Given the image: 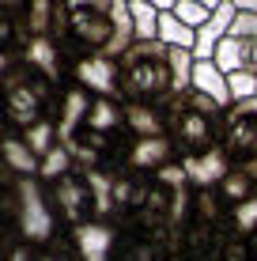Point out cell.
I'll return each instance as SVG.
<instances>
[{
	"instance_id": "cell-1",
	"label": "cell",
	"mask_w": 257,
	"mask_h": 261,
	"mask_svg": "<svg viewBox=\"0 0 257 261\" xmlns=\"http://www.w3.org/2000/svg\"><path fill=\"white\" fill-rule=\"evenodd\" d=\"M68 4V38L83 53L121 57L136 42L129 0H65Z\"/></svg>"
},
{
	"instance_id": "cell-2",
	"label": "cell",
	"mask_w": 257,
	"mask_h": 261,
	"mask_svg": "<svg viewBox=\"0 0 257 261\" xmlns=\"http://www.w3.org/2000/svg\"><path fill=\"white\" fill-rule=\"evenodd\" d=\"M121 68V102H155L166 106L174 95V68H170V46L166 42H132L118 57Z\"/></svg>"
},
{
	"instance_id": "cell-3",
	"label": "cell",
	"mask_w": 257,
	"mask_h": 261,
	"mask_svg": "<svg viewBox=\"0 0 257 261\" xmlns=\"http://www.w3.org/2000/svg\"><path fill=\"white\" fill-rule=\"evenodd\" d=\"M57 110H61V91L53 80H46L42 72H34L23 61L4 68V114L15 133H23L26 125L42 118L57 121Z\"/></svg>"
},
{
	"instance_id": "cell-4",
	"label": "cell",
	"mask_w": 257,
	"mask_h": 261,
	"mask_svg": "<svg viewBox=\"0 0 257 261\" xmlns=\"http://www.w3.org/2000/svg\"><path fill=\"white\" fill-rule=\"evenodd\" d=\"M42 186L38 174H19V182H15V190H19V231L26 242H34V246H46V242H53V235H57V220H53V204Z\"/></svg>"
},
{
	"instance_id": "cell-5",
	"label": "cell",
	"mask_w": 257,
	"mask_h": 261,
	"mask_svg": "<svg viewBox=\"0 0 257 261\" xmlns=\"http://www.w3.org/2000/svg\"><path fill=\"white\" fill-rule=\"evenodd\" d=\"M219 144L231 155L235 167L250 163L257 155V95L253 98H235L223 110V125H219Z\"/></svg>"
},
{
	"instance_id": "cell-6",
	"label": "cell",
	"mask_w": 257,
	"mask_h": 261,
	"mask_svg": "<svg viewBox=\"0 0 257 261\" xmlns=\"http://www.w3.org/2000/svg\"><path fill=\"white\" fill-rule=\"evenodd\" d=\"M223 72H257V12H238L212 53Z\"/></svg>"
},
{
	"instance_id": "cell-7",
	"label": "cell",
	"mask_w": 257,
	"mask_h": 261,
	"mask_svg": "<svg viewBox=\"0 0 257 261\" xmlns=\"http://www.w3.org/2000/svg\"><path fill=\"white\" fill-rule=\"evenodd\" d=\"M219 125H223V118H212V114L197 110V106L189 102L178 118L170 121L166 133H170L178 155H193V151H205L212 144H219Z\"/></svg>"
},
{
	"instance_id": "cell-8",
	"label": "cell",
	"mask_w": 257,
	"mask_h": 261,
	"mask_svg": "<svg viewBox=\"0 0 257 261\" xmlns=\"http://www.w3.org/2000/svg\"><path fill=\"white\" fill-rule=\"evenodd\" d=\"M72 80L79 87H87L91 95H106V98H121V68L118 57H106V53H83L72 68Z\"/></svg>"
},
{
	"instance_id": "cell-9",
	"label": "cell",
	"mask_w": 257,
	"mask_h": 261,
	"mask_svg": "<svg viewBox=\"0 0 257 261\" xmlns=\"http://www.w3.org/2000/svg\"><path fill=\"white\" fill-rule=\"evenodd\" d=\"M49 193H53V204L65 212V220L72 227L83 220H95V201H91V186H87L83 170H72V174L49 182Z\"/></svg>"
},
{
	"instance_id": "cell-10",
	"label": "cell",
	"mask_w": 257,
	"mask_h": 261,
	"mask_svg": "<svg viewBox=\"0 0 257 261\" xmlns=\"http://www.w3.org/2000/svg\"><path fill=\"white\" fill-rule=\"evenodd\" d=\"M185 174H189V186L193 190H216L223 182V174L231 170V155L223 151V144H212L205 151H193V155H178Z\"/></svg>"
},
{
	"instance_id": "cell-11",
	"label": "cell",
	"mask_w": 257,
	"mask_h": 261,
	"mask_svg": "<svg viewBox=\"0 0 257 261\" xmlns=\"http://www.w3.org/2000/svg\"><path fill=\"white\" fill-rule=\"evenodd\" d=\"M113 242H118V231L110 220H83L72 227V246L83 261H110Z\"/></svg>"
},
{
	"instance_id": "cell-12",
	"label": "cell",
	"mask_w": 257,
	"mask_h": 261,
	"mask_svg": "<svg viewBox=\"0 0 257 261\" xmlns=\"http://www.w3.org/2000/svg\"><path fill=\"white\" fill-rule=\"evenodd\" d=\"M91 102H95V95L87 91V87H79L76 80L61 87V110H57V140L61 144H68L83 129L87 114H91Z\"/></svg>"
},
{
	"instance_id": "cell-13",
	"label": "cell",
	"mask_w": 257,
	"mask_h": 261,
	"mask_svg": "<svg viewBox=\"0 0 257 261\" xmlns=\"http://www.w3.org/2000/svg\"><path fill=\"white\" fill-rule=\"evenodd\" d=\"M170 159H178V148H174L170 133H163V137H132L129 148H125V167L148 170V174H155Z\"/></svg>"
},
{
	"instance_id": "cell-14",
	"label": "cell",
	"mask_w": 257,
	"mask_h": 261,
	"mask_svg": "<svg viewBox=\"0 0 257 261\" xmlns=\"http://www.w3.org/2000/svg\"><path fill=\"white\" fill-rule=\"evenodd\" d=\"M23 65H31L34 72H42L53 84H65V68H61V46L53 42V34H31L23 46Z\"/></svg>"
},
{
	"instance_id": "cell-15",
	"label": "cell",
	"mask_w": 257,
	"mask_h": 261,
	"mask_svg": "<svg viewBox=\"0 0 257 261\" xmlns=\"http://www.w3.org/2000/svg\"><path fill=\"white\" fill-rule=\"evenodd\" d=\"M121 129L129 137H163L166 114L155 102H121Z\"/></svg>"
},
{
	"instance_id": "cell-16",
	"label": "cell",
	"mask_w": 257,
	"mask_h": 261,
	"mask_svg": "<svg viewBox=\"0 0 257 261\" xmlns=\"http://www.w3.org/2000/svg\"><path fill=\"white\" fill-rule=\"evenodd\" d=\"M193 91L216 98L223 110L235 102V98H231V84H227V72L219 68L212 57H197V65H193Z\"/></svg>"
},
{
	"instance_id": "cell-17",
	"label": "cell",
	"mask_w": 257,
	"mask_h": 261,
	"mask_svg": "<svg viewBox=\"0 0 257 261\" xmlns=\"http://www.w3.org/2000/svg\"><path fill=\"white\" fill-rule=\"evenodd\" d=\"M235 15H238V8L231 4V0H223V4L212 12V19L197 31V46H193V53H197V57H212V53H216V46H219V38L231 31Z\"/></svg>"
},
{
	"instance_id": "cell-18",
	"label": "cell",
	"mask_w": 257,
	"mask_h": 261,
	"mask_svg": "<svg viewBox=\"0 0 257 261\" xmlns=\"http://www.w3.org/2000/svg\"><path fill=\"white\" fill-rule=\"evenodd\" d=\"M4 163L15 170V174H38L42 170V155L23 140V133H8L4 137Z\"/></svg>"
},
{
	"instance_id": "cell-19",
	"label": "cell",
	"mask_w": 257,
	"mask_h": 261,
	"mask_svg": "<svg viewBox=\"0 0 257 261\" xmlns=\"http://www.w3.org/2000/svg\"><path fill=\"white\" fill-rule=\"evenodd\" d=\"M83 125H87V129H99V133H118V129H121V98L95 95L91 114H87Z\"/></svg>"
},
{
	"instance_id": "cell-20",
	"label": "cell",
	"mask_w": 257,
	"mask_h": 261,
	"mask_svg": "<svg viewBox=\"0 0 257 261\" xmlns=\"http://www.w3.org/2000/svg\"><path fill=\"white\" fill-rule=\"evenodd\" d=\"M129 12H132V27H136V42L159 38V19H163V8H155L152 0H129Z\"/></svg>"
},
{
	"instance_id": "cell-21",
	"label": "cell",
	"mask_w": 257,
	"mask_h": 261,
	"mask_svg": "<svg viewBox=\"0 0 257 261\" xmlns=\"http://www.w3.org/2000/svg\"><path fill=\"white\" fill-rule=\"evenodd\" d=\"M216 190H219V197H223V204L231 208V204H238V201H246V197H253V193H257V182H253L250 174H246L242 167H231Z\"/></svg>"
},
{
	"instance_id": "cell-22",
	"label": "cell",
	"mask_w": 257,
	"mask_h": 261,
	"mask_svg": "<svg viewBox=\"0 0 257 261\" xmlns=\"http://www.w3.org/2000/svg\"><path fill=\"white\" fill-rule=\"evenodd\" d=\"M159 42H166V46H185V49H193V46H197V31H193L189 23H182L178 15L166 8L163 19H159Z\"/></svg>"
},
{
	"instance_id": "cell-23",
	"label": "cell",
	"mask_w": 257,
	"mask_h": 261,
	"mask_svg": "<svg viewBox=\"0 0 257 261\" xmlns=\"http://www.w3.org/2000/svg\"><path fill=\"white\" fill-rule=\"evenodd\" d=\"M72 170H76V159H72V151H68V144H53L46 155H42L38 178H42V182H57V178L72 174Z\"/></svg>"
},
{
	"instance_id": "cell-24",
	"label": "cell",
	"mask_w": 257,
	"mask_h": 261,
	"mask_svg": "<svg viewBox=\"0 0 257 261\" xmlns=\"http://www.w3.org/2000/svg\"><path fill=\"white\" fill-rule=\"evenodd\" d=\"M193 216L205 223H223V197L219 190H193Z\"/></svg>"
},
{
	"instance_id": "cell-25",
	"label": "cell",
	"mask_w": 257,
	"mask_h": 261,
	"mask_svg": "<svg viewBox=\"0 0 257 261\" xmlns=\"http://www.w3.org/2000/svg\"><path fill=\"white\" fill-rule=\"evenodd\" d=\"M193 65L197 53L185 46H170V68H174V91H189L193 87Z\"/></svg>"
},
{
	"instance_id": "cell-26",
	"label": "cell",
	"mask_w": 257,
	"mask_h": 261,
	"mask_svg": "<svg viewBox=\"0 0 257 261\" xmlns=\"http://www.w3.org/2000/svg\"><path fill=\"white\" fill-rule=\"evenodd\" d=\"M231 227H235V235H242V239H250L253 231H257V193L253 197H246V201H238L231 204Z\"/></svg>"
},
{
	"instance_id": "cell-27",
	"label": "cell",
	"mask_w": 257,
	"mask_h": 261,
	"mask_svg": "<svg viewBox=\"0 0 257 261\" xmlns=\"http://www.w3.org/2000/svg\"><path fill=\"white\" fill-rule=\"evenodd\" d=\"M170 12L178 15L182 23H189L193 31H201V27H205V23L212 19V8H205L201 0H178V4H174Z\"/></svg>"
},
{
	"instance_id": "cell-28",
	"label": "cell",
	"mask_w": 257,
	"mask_h": 261,
	"mask_svg": "<svg viewBox=\"0 0 257 261\" xmlns=\"http://www.w3.org/2000/svg\"><path fill=\"white\" fill-rule=\"evenodd\" d=\"M231 98H253L257 95V72H227Z\"/></svg>"
},
{
	"instance_id": "cell-29",
	"label": "cell",
	"mask_w": 257,
	"mask_h": 261,
	"mask_svg": "<svg viewBox=\"0 0 257 261\" xmlns=\"http://www.w3.org/2000/svg\"><path fill=\"white\" fill-rule=\"evenodd\" d=\"M155 178H159L163 186H170V190H174V186H189V174H185L182 159H170V163H163V167L155 170Z\"/></svg>"
},
{
	"instance_id": "cell-30",
	"label": "cell",
	"mask_w": 257,
	"mask_h": 261,
	"mask_svg": "<svg viewBox=\"0 0 257 261\" xmlns=\"http://www.w3.org/2000/svg\"><path fill=\"white\" fill-rule=\"evenodd\" d=\"M8 261H34V250H31V242H19V246H12L8 250Z\"/></svg>"
},
{
	"instance_id": "cell-31",
	"label": "cell",
	"mask_w": 257,
	"mask_h": 261,
	"mask_svg": "<svg viewBox=\"0 0 257 261\" xmlns=\"http://www.w3.org/2000/svg\"><path fill=\"white\" fill-rule=\"evenodd\" d=\"M242 170H246V174H250V178H253V182H257V155L250 159V163H242Z\"/></svg>"
},
{
	"instance_id": "cell-32",
	"label": "cell",
	"mask_w": 257,
	"mask_h": 261,
	"mask_svg": "<svg viewBox=\"0 0 257 261\" xmlns=\"http://www.w3.org/2000/svg\"><path fill=\"white\" fill-rule=\"evenodd\" d=\"M152 4H155V8H163V12H166V8H174L178 0H152Z\"/></svg>"
},
{
	"instance_id": "cell-33",
	"label": "cell",
	"mask_w": 257,
	"mask_h": 261,
	"mask_svg": "<svg viewBox=\"0 0 257 261\" xmlns=\"http://www.w3.org/2000/svg\"><path fill=\"white\" fill-rule=\"evenodd\" d=\"M201 4H205V8H212V12H216V8L223 4V0H201Z\"/></svg>"
}]
</instances>
